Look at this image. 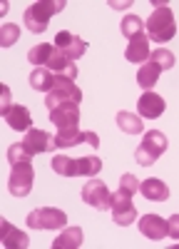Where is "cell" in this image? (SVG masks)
I'll list each match as a JSON object with an SVG mask.
<instances>
[{"label":"cell","instance_id":"obj_1","mask_svg":"<svg viewBox=\"0 0 179 249\" xmlns=\"http://www.w3.org/2000/svg\"><path fill=\"white\" fill-rule=\"evenodd\" d=\"M145 28H147L149 43H157V45L169 43V40L177 35V23H174V13H172V8H167V5H157L154 13L147 18Z\"/></svg>","mask_w":179,"mask_h":249},{"label":"cell","instance_id":"obj_2","mask_svg":"<svg viewBox=\"0 0 179 249\" xmlns=\"http://www.w3.org/2000/svg\"><path fill=\"white\" fill-rule=\"evenodd\" d=\"M65 0H37V3H33L23 20H25V28L30 33H45L48 30V23H50V18L57 15V13H63L65 10Z\"/></svg>","mask_w":179,"mask_h":249},{"label":"cell","instance_id":"obj_3","mask_svg":"<svg viewBox=\"0 0 179 249\" xmlns=\"http://www.w3.org/2000/svg\"><path fill=\"white\" fill-rule=\"evenodd\" d=\"M167 147H169V144H167V135L157 132V130H149L145 135L142 144L134 150V160H137V164H142V167H152V164L167 152Z\"/></svg>","mask_w":179,"mask_h":249},{"label":"cell","instance_id":"obj_4","mask_svg":"<svg viewBox=\"0 0 179 249\" xmlns=\"http://www.w3.org/2000/svg\"><path fill=\"white\" fill-rule=\"evenodd\" d=\"M67 102H82V90H80L75 85V80L70 77H63V75H57V82H55V88L48 92L45 97V107L48 110H55L60 105H67Z\"/></svg>","mask_w":179,"mask_h":249},{"label":"cell","instance_id":"obj_5","mask_svg":"<svg viewBox=\"0 0 179 249\" xmlns=\"http://www.w3.org/2000/svg\"><path fill=\"white\" fill-rule=\"evenodd\" d=\"M25 222L33 230H60V227L67 224V214L57 207H37L28 214Z\"/></svg>","mask_w":179,"mask_h":249},{"label":"cell","instance_id":"obj_6","mask_svg":"<svg viewBox=\"0 0 179 249\" xmlns=\"http://www.w3.org/2000/svg\"><path fill=\"white\" fill-rule=\"evenodd\" d=\"M33 179H35L33 164H15V167H10L8 192L13 197H28L30 190H33Z\"/></svg>","mask_w":179,"mask_h":249},{"label":"cell","instance_id":"obj_7","mask_svg":"<svg viewBox=\"0 0 179 249\" xmlns=\"http://www.w3.org/2000/svg\"><path fill=\"white\" fill-rule=\"evenodd\" d=\"M82 202L95 207V210L107 212L112 207V192L107 190V184L102 179H90L87 184H82Z\"/></svg>","mask_w":179,"mask_h":249},{"label":"cell","instance_id":"obj_8","mask_svg":"<svg viewBox=\"0 0 179 249\" xmlns=\"http://www.w3.org/2000/svg\"><path fill=\"white\" fill-rule=\"evenodd\" d=\"M110 212H112V219L114 224L119 227H127L137 219V210H134V204H132V197L125 195L122 190H117L112 195V207H110Z\"/></svg>","mask_w":179,"mask_h":249},{"label":"cell","instance_id":"obj_9","mask_svg":"<svg viewBox=\"0 0 179 249\" xmlns=\"http://www.w3.org/2000/svg\"><path fill=\"white\" fill-rule=\"evenodd\" d=\"M55 147L63 150V147H75V144H82L87 142L90 147H99V137L95 132H82L80 127H67V130H60L55 137Z\"/></svg>","mask_w":179,"mask_h":249},{"label":"cell","instance_id":"obj_10","mask_svg":"<svg viewBox=\"0 0 179 249\" xmlns=\"http://www.w3.org/2000/svg\"><path fill=\"white\" fill-rule=\"evenodd\" d=\"M52 45H57V50H63L72 62L80 60V57L87 53V43H85L80 35L70 33V30H60V33L55 35V43H52Z\"/></svg>","mask_w":179,"mask_h":249},{"label":"cell","instance_id":"obj_11","mask_svg":"<svg viewBox=\"0 0 179 249\" xmlns=\"http://www.w3.org/2000/svg\"><path fill=\"white\" fill-rule=\"evenodd\" d=\"M23 147L30 152V155H43V152H52L57 150L55 147V140L45 132V130H37V127H30L23 137Z\"/></svg>","mask_w":179,"mask_h":249},{"label":"cell","instance_id":"obj_12","mask_svg":"<svg viewBox=\"0 0 179 249\" xmlns=\"http://www.w3.org/2000/svg\"><path fill=\"white\" fill-rule=\"evenodd\" d=\"M137 227H139V232H142V237H147L152 242H162L164 237H169V224L159 214H145Z\"/></svg>","mask_w":179,"mask_h":249},{"label":"cell","instance_id":"obj_13","mask_svg":"<svg viewBox=\"0 0 179 249\" xmlns=\"http://www.w3.org/2000/svg\"><path fill=\"white\" fill-rule=\"evenodd\" d=\"M164 110H167V102H164V97H162V95H157V92H152V90L142 92V97L137 100V112H139V117L157 120V117L162 115Z\"/></svg>","mask_w":179,"mask_h":249},{"label":"cell","instance_id":"obj_14","mask_svg":"<svg viewBox=\"0 0 179 249\" xmlns=\"http://www.w3.org/2000/svg\"><path fill=\"white\" fill-rule=\"evenodd\" d=\"M0 244L5 249H25L30 244V239L23 230H17L8 219H0Z\"/></svg>","mask_w":179,"mask_h":249},{"label":"cell","instance_id":"obj_15","mask_svg":"<svg viewBox=\"0 0 179 249\" xmlns=\"http://www.w3.org/2000/svg\"><path fill=\"white\" fill-rule=\"evenodd\" d=\"M50 120H52V124H57L60 130L77 127V124H80V105H77V102L60 105V107L50 110Z\"/></svg>","mask_w":179,"mask_h":249},{"label":"cell","instance_id":"obj_16","mask_svg":"<svg viewBox=\"0 0 179 249\" xmlns=\"http://www.w3.org/2000/svg\"><path fill=\"white\" fill-rule=\"evenodd\" d=\"M149 55H152V48H149V37H147V33L134 35V37L130 40L127 50H125V57H127L130 62H137V65H145V62L149 60Z\"/></svg>","mask_w":179,"mask_h":249},{"label":"cell","instance_id":"obj_17","mask_svg":"<svg viewBox=\"0 0 179 249\" xmlns=\"http://www.w3.org/2000/svg\"><path fill=\"white\" fill-rule=\"evenodd\" d=\"M139 192H142V197L149 199V202H164L169 197V187L159 177H149V179L139 182Z\"/></svg>","mask_w":179,"mask_h":249},{"label":"cell","instance_id":"obj_18","mask_svg":"<svg viewBox=\"0 0 179 249\" xmlns=\"http://www.w3.org/2000/svg\"><path fill=\"white\" fill-rule=\"evenodd\" d=\"M3 117H5V122L10 124L15 132H28L33 127V117H30V110L25 105H13Z\"/></svg>","mask_w":179,"mask_h":249},{"label":"cell","instance_id":"obj_19","mask_svg":"<svg viewBox=\"0 0 179 249\" xmlns=\"http://www.w3.org/2000/svg\"><path fill=\"white\" fill-rule=\"evenodd\" d=\"M57 82V75L48 68H35L30 72V88L37 90V92H50Z\"/></svg>","mask_w":179,"mask_h":249},{"label":"cell","instance_id":"obj_20","mask_svg":"<svg viewBox=\"0 0 179 249\" xmlns=\"http://www.w3.org/2000/svg\"><path fill=\"white\" fill-rule=\"evenodd\" d=\"M82 242H85L82 230H80V227H67V230H63V234L52 242V249H77V247H82Z\"/></svg>","mask_w":179,"mask_h":249},{"label":"cell","instance_id":"obj_21","mask_svg":"<svg viewBox=\"0 0 179 249\" xmlns=\"http://www.w3.org/2000/svg\"><path fill=\"white\" fill-rule=\"evenodd\" d=\"M159 70L154 62H145V65H139V70H137V82H139V88L142 90H152L154 85H157V80H159Z\"/></svg>","mask_w":179,"mask_h":249},{"label":"cell","instance_id":"obj_22","mask_svg":"<svg viewBox=\"0 0 179 249\" xmlns=\"http://www.w3.org/2000/svg\"><path fill=\"white\" fill-rule=\"evenodd\" d=\"M117 127L122 132H127V135H139L145 130V124H142V117H139V115H132V112L122 110L117 115Z\"/></svg>","mask_w":179,"mask_h":249},{"label":"cell","instance_id":"obj_23","mask_svg":"<svg viewBox=\"0 0 179 249\" xmlns=\"http://www.w3.org/2000/svg\"><path fill=\"white\" fill-rule=\"evenodd\" d=\"M50 164L60 177H77V160H72L67 155H55Z\"/></svg>","mask_w":179,"mask_h":249},{"label":"cell","instance_id":"obj_24","mask_svg":"<svg viewBox=\"0 0 179 249\" xmlns=\"http://www.w3.org/2000/svg\"><path fill=\"white\" fill-rule=\"evenodd\" d=\"M102 170V160L87 155V157H77V177H95Z\"/></svg>","mask_w":179,"mask_h":249},{"label":"cell","instance_id":"obj_25","mask_svg":"<svg viewBox=\"0 0 179 249\" xmlns=\"http://www.w3.org/2000/svg\"><path fill=\"white\" fill-rule=\"evenodd\" d=\"M8 164L15 167V164H33V155L23 147V142H15L8 147Z\"/></svg>","mask_w":179,"mask_h":249},{"label":"cell","instance_id":"obj_26","mask_svg":"<svg viewBox=\"0 0 179 249\" xmlns=\"http://www.w3.org/2000/svg\"><path fill=\"white\" fill-rule=\"evenodd\" d=\"M142 28H145V23H142V18H137V15L122 18V25H119V30H122V35H125L127 40H132V37L139 35V33H145Z\"/></svg>","mask_w":179,"mask_h":249},{"label":"cell","instance_id":"obj_27","mask_svg":"<svg viewBox=\"0 0 179 249\" xmlns=\"http://www.w3.org/2000/svg\"><path fill=\"white\" fill-rule=\"evenodd\" d=\"M149 62H154L159 70H169V68H174V55L167 48H157V50H152Z\"/></svg>","mask_w":179,"mask_h":249},{"label":"cell","instance_id":"obj_28","mask_svg":"<svg viewBox=\"0 0 179 249\" xmlns=\"http://www.w3.org/2000/svg\"><path fill=\"white\" fill-rule=\"evenodd\" d=\"M17 37H20V28L15 23H8V25H0V45L3 48H10L17 43Z\"/></svg>","mask_w":179,"mask_h":249},{"label":"cell","instance_id":"obj_29","mask_svg":"<svg viewBox=\"0 0 179 249\" xmlns=\"http://www.w3.org/2000/svg\"><path fill=\"white\" fill-rule=\"evenodd\" d=\"M119 190H122L125 195H130V197H134L137 192H139V179L134 177V175H122V179H119Z\"/></svg>","mask_w":179,"mask_h":249},{"label":"cell","instance_id":"obj_30","mask_svg":"<svg viewBox=\"0 0 179 249\" xmlns=\"http://www.w3.org/2000/svg\"><path fill=\"white\" fill-rule=\"evenodd\" d=\"M10 107H13V102H10V88L0 82V115H5Z\"/></svg>","mask_w":179,"mask_h":249},{"label":"cell","instance_id":"obj_31","mask_svg":"<svg viewBox=\"0 0 179 249\" xmlns=\"http://www.w3.org/2000/svg\"><path fill=\"white\" fill-rule=\"evenodd\" d=\"M167 224H169V237L179 242V214H172L167 219Z\"/></svg>","mask_w":179,"mask_h":249},{"label":"cell","instance_id":"obj_32","mask_svg":"<svg viewBox=\"0 0 179 249\" xmlns=\"http://www.w3.org/2000/svg\"><path fill=\"white\" fill-rule=\"evenodd\" d=\"M112 8H117V10H125V8H130L132 3H110Z\"/></svg>","mask_w":179,"mask_h":249},{"label":"cell","instance_id":"obj_33","mask_svg":"<svg viewBox=\"0 0 179 249\" xmlns=\"http://www.w3.org/2000/svg\"><path fill=\"white\" fill-rule=\"evenodd\" d=\"M10 10V3H0V15H5Z\"/></svg>","mask_w":179,"mask_h":249}]
</instances>
